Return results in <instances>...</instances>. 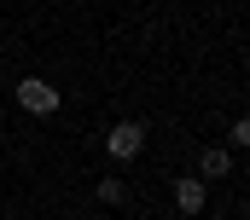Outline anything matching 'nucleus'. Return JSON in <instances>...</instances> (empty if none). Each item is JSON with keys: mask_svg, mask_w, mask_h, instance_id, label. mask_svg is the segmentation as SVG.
Masks as SVG:
<instances>
[{"mask_svg": "<svg viewBox=\"0 0 250 220\" xmlns=\"http://www.w3.org/2000/svg\"><path fill=\"white\" fill-rule=\"evenodd\" d=\"M18 105L29 116H53L59 110V87L53 81H18Z\"/></svg>", "mask_w": 250, "mask_h": 220, "instance_id": "nucleus-1", "label": "nucleus"}, {"mask_svg": "<svg viewBox=\"0 0 250 220\" xmlns=\"http://www.w3.org/2000/svg\"><path fill=\"white\" fill-rule=\"evenodd\" d=\"M227 139H233V145H239V151H245V145H250V122H245V116H239V122H233V128H227Z\"/></svg>", "mask_w": 250, "mask_h": 220, "instance_id": "nucleus-5", "label": "nucleus"}, {"mask_svg": "<svg viewBox=\"0 0 250 220\" xmlns=\"http://www.w3.org/2000/svg\"><path fill=\"white\" fill-rule=\"evenodd\" d=\"M99 197L105 203H123V180H99Z\"/></svg>", "mask_w": 250, "mask_h": 220, "instance_id": "nucleus-6", "label": "nucleus"}, {"mask_svg": "<svg viewBox=\"0 0 250 220\" xmlns=\"http://www.w3.org/2000/svg\"><path fill=\"white\" fill-rule=\"evenodd\" d=\"M175 209H181V215H198V209H204V180H181V185H175Z\"/></svg>", "mask_w": 250, "mask_h": 220, "instance_id": "nucleus-3", "label": "nucleus"}, {"mask_svg": "<svg viewBox=\"0 0 250 220\" xmlns=\"http://www.w3.org/2000/svg\"><path fill=\"white\" fill-rule=\"evenodd\" d=\"M227 168H233V157H227V151H215V145L198 157V174H227Z\"/></svg>", "mask_w": 250, "mask_h": 220, "instance_id": "nucleus-4", "label": "nucleus"}, {"mask_svg": "<svg viewBox=\"0 0 250 220\" xmlns=\"http://www.w3.org/2000/svg\"><path fill=\"white\" fill-rule=\"evenodd\" d=\"M140 145H146V128H140V122H117V128H111V133H105V151H111V157H140Z\"/></svg>", "mask_w": 250, "mask_h": 220, "instance_id": "nucleus-2", "label": "nucleus"}]
</instances>
